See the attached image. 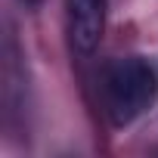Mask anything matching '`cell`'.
Returning a JSON list of instances; mask_svg holds the SVG:
<instances>
[{"mask_svg":"<svg viewBox=\"0 0 158 158\" xmlns=\"http://www.w3.org/2000/svg\"><path fill=\"white\" fill-rule=\"evenodd\" d=\"M99 90H102V106H106L109 121L115 127H127L155 102L158 77L146 59L121 56L102 68Z\"/></svg>","mask_w":158,"mask_h":158,"instance_id":"obj_1","label":"cell"},{"mask_svg":"<svg viewBox=\"0 0 158 158\" xmlns=\"http://www.w3.org/2000/svg\"><path fill=\"white\" fill-rule=\"evenodd\" d=\"M106 13H109V0H65L68 37L81 56H90L99 47L106 31Z\"/></svg>","mask_w":158,"mask_h":158,"instance_id":"obj_2","label":"cell"},{"mask_svg":"<svg viewBox=\"0 0 158 158\" xmlns=\"http://www.w3.org/2000/svg\"><path fill=\"white\" fill-rule=\"evenodd\" d=\"M19 3H25V6H37L40 0H19Z\"/></svg>","mask_w":158,"mask_h":158,"instance_id":"obj_3","label":"cell"}]
</instances>
